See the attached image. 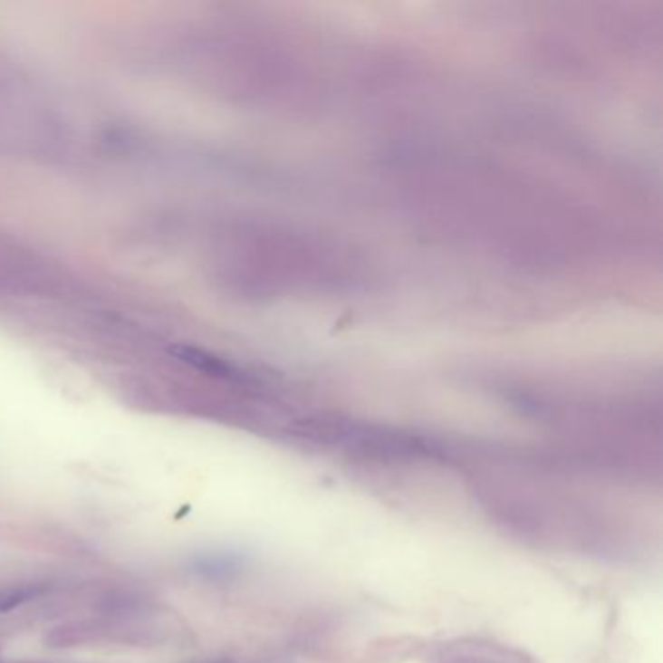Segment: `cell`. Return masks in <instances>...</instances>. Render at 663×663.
<instances>
[{
    "label": "cell",
    "mask_w": 663,
    "mask_h": 663,
    "mask_svg": "<svg viewBox=\"0 0 663 663\" xmlns=\"http://www.w3.org/2000/svg\"><path fill=\"white\" fill-rule=\"evenodd\" d=\"M189 570L198 578L205 580H224L230 578L240 562H237L235 556L232 554H220V552H207V554H195L187 562Z\"/></svg>",
    "instance_id": "obj_1"
},
{
    "label": "cell",
    "mask_w": 663,
    "mask_h": 663,
    "mask_svg": "<svg viewBox=\"0 0 663 663\" xmlns=\"http://www.w3.org/2000/svg\"><path fill=\"white\" fill-rule=\"evenodd\" d=\"M47 591V583L42 581H32V583H20V586H8L0 590V615L14 611L24 605H28L35 600L42 598Z\"/></svg>",
    "instance_id": "obj_2"
}]
</instances>
